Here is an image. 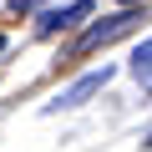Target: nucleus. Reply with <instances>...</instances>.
Here are the masks:
<instances>
[{"mask_svg": "<svg viewBox=\"0 0 152 152\" xmlns=\"http://www.w3.org/2000/svg\"><path fill=\"white\" fill-rule=\"evenodd\" d=\"M91 15V0H71V5H61V10H46L41 15V31L51 36V31H66V26H76V20H86Z\"/></svg>", "mask_w": 152, "mask_h": 152, "instance_id": "obj_2", "label": "nucleus"}, {"mask_svg": "<svg viewBox=\"0 0 152 152\" xmlns=\"http://www.w3.org/2000/svg\"><path fill=\"white\" fill-rule=\"evenodd\" d=\"M132 76H137V81H142V86L152 91V41H147V46H142V51L132 56Z\"/></svg>", "mask_w": 152, "mask_h": 152, "instance_id": "obj_4", "label": "nucleus"}, {"mask_svg": "<svg viewBox=\"0 0 152 152\" xmlns=\"http://www.w3.org/2000/svg\"><path fill=\"white\" fill-rule=\"evenodd\" d=\"M10 5H15V10H31V5H36V0H10Z\"/></svg>", "mask_w": 152, "mask_h": 152, "instance_id": "obj_5", "label": "nucleus"}, {"mask_svg": "<svg viewBox=\"0 0 152 152\" xmlns=\"http://www.w3.org/2000/svg\"><path fill=\"white\" fill-rule=\"evenodd\" d=\"M122 5H137V0H122Z\"/></svg>", "mask_w": 152, "mask_h": 152, "instance_id": "obj_7", "label": "nucleus"}, {"mask_svg": "<svg viewBox=\"0 0 152 152\" xmlns=\"http://www.w3.org/2000/svg\"><path fill=\"white\" fill-rule=\"evenodd\" d=\"M0 51H5V36H0Z\"/></svg>", "mask_w": 152, "mask_h": 152, "instance_id": "obj_6", "label": "nucleus"}, {"mask_svg": "<svg viewBox=\"0 0 152 152\" xmlns=\"http://www.w3.org/2000/svg\"><path fill=\"white\" fill-rule=\"evenodd\" d=\"M107 81H112V71L102 66V71H91V76H81V81H76L71 91H61V102H56V107H81V102H86V96H96V91H102Z\"/></svg>", "mask_w": 152, "mask_h": 152, "instance_id": "obj_3", "label": "nucleus"}, {"mask_svg": "<svg viewBox=\"0 0 152 152\" xmlns=\"http://www.w3.org/2000/svg\"><path fill=\"white\" fill-rule=\"evenodd\" d=\"M132 26H137V15H132V10H122V15H112V20H102V26H91V31L81 36V46H86V51H91V46H107V41H117V36H127Z\"/></svg>", "mask_w": 152, "mask_h": 152, "instance_id": "obj_1", "label": "nucleus"}]
</instances>
